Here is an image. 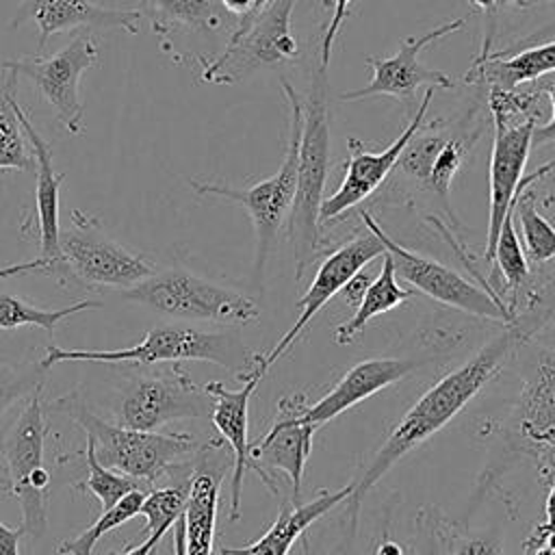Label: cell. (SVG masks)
I'll list each match as a JSON object with an SVG mask.
<instances>
[{"instance_id":"30","label":"cell","mask_w":555,"mask_h":555,"mask_svg":"<svg viewBox=\"0 0 555 555\" xmlns=\"http://www.w3.org/2000/svg\"><path fill=\"white\" fill-rule=\"evenodd\" d=\"M4 80L0 85V169L33 171L35 156L24 128L15 115L17 100V76L4 69Z\"/></svg>"},{"instance_id":"19","label":"cell","mask_w":555,"mask_h":555,"mask_svg":"<svg viewBox=\"0 0 555 555\" xmlns=\"http://www.w3.org/2000/svg\"><path fill=\"white\" fill-rule=\"evenodd\" d=\"M538 119L494 121V139L490 154V208L486 232V260L492 262L494 245L505 217L514 206V197L525 178V165L531 152V137Z\"/></svg>"},{"instance_id":"29","label":"cell","mask_w":555,"mask_h":555,"mask_svg":"<svg viewBox=\"0 0 555 555\" xmlns=\"http://www.w3.org/2000/svg\"><path fill=\"white\" fill-rule=\"evenodd\" d=\"M555 169V158L540 165L535 171L522 178V184L514 197L512 215L518 219L520 225V245L525 249L527 260L531 262H546L555 258V225L538 210L535 193L531 184Z\"/></svg>"},{"instance_id":"8","label":"cell","mask_w":555,"mask_h":555,"mask_svg":"<svg viewBox=\"0 0 555 555\" xmlns=\"http://www.w3.org/2000/svg\"><path fill=\"white\" fill-rule=\"evenodd\" d=\"M41 388L28 395L20 416L11 423L0 440V453L7 468V486L22 509V529L26 535L41 538L48 525L50 473L43 464L46 449V414Z\"/></svg>"},{"instance_id":"32","label":"cell","mask_w":555,"mask_h":555,"mask_svg":"<svg viewBox=\"0 0 555 555\" xmlns=\"http://www.w3.org/2000/svg\"><path fill=\"white\" fill-rule=\"evenodd\" d=\"M145 490H134L130 494H126L121 501H117L111 509H104L85 531H80L76 538H65L59 544V553L61 555H93L95 544L100 542V538L104 533H108L111 529L128 522L132 516H137L141 512L143 499H145Z\"/></svg>"},{"instance_id":"5","label":"cell","mask_w":555,"mask_h":555,"mask_svg":"<svg viewBox=\"0 0 555 555\" xmlns=\"http://www.w3.org/2000/svg\"><path fill=\"white\" fill-rule=\"evenodd\" d=\"M286 104H288V141L284 150V158L280 163V169L247 186V189H234L228 184H217V182H199V180H189L191 189L197 195H212L221 197L234 204H241L254 223L256 232V258H254V273L256 280L262 278L269 254L273 249V243L278 238V232L288 217L293 197H295V186H297V165H299V143H301V124H304V100L299 98L297 89L288 80H280Z\"/></svg>"},{"instance_id":"48","label":"cell","mask_w":555,"mask_h":555,"mask_svg":"<svg viewBox=\"0 0 555 555\" xmlns=\"http://www.w3.org/2000/svg\"><path fill=\"white\" fill-rule=\"evenodd\" d=\"M0 74H7V72H4V69H2V59H0ZM2 80H4V76H2V78H0V85H2Z\"/></svg>"},{"instance_id":"9","label":"cell","mask_w":555,"mask_h":555,"mask_svg":"<svg viewBox=\"0 0 555 555\" xmlns=\"http://www.w3.org/2000/svg\"><path fill=\"white\" fill-rule=\"evenodd\" d=\"M297 0H269L247 24L234 26L225 50L202 59V80L234 85L262 67H275L299 56L291 17Z\"/></svg>"},{"instance_id":"36","label":"cell","mask_w":555,"mask_h":555,"mask_svg":"<svg viewBox=\"0 0 555 555\" xmlns=\"http://www.w3.org/2000/svg\"><path fill=\"white\" fill-rule=\"evenodd\" d=\"M440 533L444 555H503L501 538L494 533L470 531L444 514L440 516Z\"/></svg>"},{"instance_id":"35","label":"cell","mask_w":555,"mask_h":555,"mask_svg":"<svg viewBox=\"0 0 555 555\" xmlns=\"http://www.w3.org/2000/svg\"><path fill=\"white\" fill-rule=\"evenodd\" d=\"M189 481L176 483V486H163V488H152L147 490L141 512L145 516V527L143 533H154L158 529H171L178 516L184 512L186 496H189Z\"/></svg>"},{"instance_id":"11","label":"cell","mask_w":555,"mask_h":555,"mask_svg":"<svg viewBox=\"0 0 555 555\" xmlns=\"http://www.w3.org/2000/svg\"><path fill=\"white\" fill-rule=\"evenodd\" d=\"M100 59L98 41L91 33H78L65 48L50 56L2 59V69L28 78L41 98L56 111V121L69 134L85 132V106L80 100V76Z\"/></svg>"},{"instance_id":"6","label":"cell","mask_w":555,"mask_h":555,"mask_svg":"<svg viewBox=\"0 0 555 555\" xmlns=\"http://www.w3.org/2000/svg\"><path fill=\"white\" fill-rule=\"evenodd\" d=\"M61 269L56 282L61 286L85 288H132L158 269L145 256L113 241L98 217L78 208L69 210V225L59 234Z\"/></svg>"},{"instance_id":"21","label":"cell","mask_w":555,"mask_h":555,"mask_svg":"<svg viewBox=\"0 0 555 555\" xmlns=\"http://www.w3.org/2000/svg\"><path fill=\"white\" fill-rule=\"evenodd\" d=\"M427 360L405 356V358H369L353 364L327 395L319 401L308 403L301 412L304 423L321 427L332 418L340 416L349 408L362 403L364 399L377 395L379 390L397 384L399 379L418 371Z\"/></svg>"},{"instance_id":"42","label":"cell","mask_w":555,"mask_h":555,"mask_svg":"<svg viewBox=\"0 0 555 555\" xmlns=\"http://www.w3.org/2000/svg\"><path fill=\"white\" fill-rule=\"evenodd\" d=\"M371 282H373V275H371L366 269H360V271L343 286V291H340L345 304L351 306V308H356V306L360 304V299L364 297V293H366V288H369Z\"/></svg>"},{"instance_id":"40","label":"cell","mask_w":555,"mask_h":555,"mask_svg":"<svg viewBox=\"0 0 555 555\" xmlns=\"http://www.w3.org/2000/svg\"><path fill=\"white\" fill-rule=\"evenodd\" d=\"M351 2H353V0H334L332 17H330V24H327V28H325V33H323V39H321V67H323V69H327V65H330L334 39L338 37L340 26H343V22H345L347 15H349Z\"/></svg>"},{"instance_id":"1","label":"cell","mask_w":555,"mask_h":555,"mask_svg":"<svg viewBox=\"0 0 555 555\" xmlns=\"http://www.w3.org/2000/svg\"><path fill=\"white\" fill-rule=\"evenodd\" d=\"M533 330L518 319L488 343H483L466 362L442 375L429 386L395 423L382 447L371 462L362 468V475L351 481V494L345 501V514L340 527L358 533V518L362 501L375 488V483L410 451L438 434L451 423L516 356V351L531 340Z\"/></svg>"},{"instance_id":"27","label":"cell","mask_w":555,"mask_h":555,"mask_svg":"<svg viewBox=\"0 0 555 555\" xmlns=\"http://www.w3.org/2000/svg\"><path fill=\"white\" fill-rule=\"evenodd\" d=\"M152 33L167 48L176 33H217L225 26L228 13L217 0H141Z\"/></svg>"},{"instance_id":"24","label":"cell","mask_w":555,"mask_h":555,"mask_svg":"<svg viewBox=\"0 0 555 555\" xmlns=\"http://www.w3.org/2000/svg\"><path fill=\"white\" fill-rule=\"evenodd\" d=\"M221 440L199 447L189 481V496L182 512L186 555H212L217 531V507L225 466L217 462Z\"/></svg>"},{"instance_id":"45","label":"cell","mask_w":555,"mask_h":555,"mask_svg":"<svg viewBox=\"0 0 555 555\" xmlns=\"http://www.w3.org/2000/svg\"><path fill=\"white\" fill-rule=\"evenodd\" d=\"M165 533H167V529H158V531L145 535V540H141L139 544H134L121 553H111V555H152L154 548L158 546V542L165 538Z\"/></svg>"},{"instance_id":"47","label":"cell","mask_w":555,"mask_h":555,"mask_svg":"<svg viewBox=\"0 0 555 555\" xmlns=\"http://www.w3.org/2000/svg\"><path fill=\"white\" fill-rule=\"evenodd\" d=\"M173 555H186V546H184V518H182V514L173 522Z\"/></svg>"},{"instance_id":"4","label":"cell","mask_w":555,"mask_h":555,"mask_svg":"<svg viewBox=\"0 0 555 555\" xmlns=\"http://www.w3.org/2000/svg\"><path fill=\"white\" fill-rule=\"evenodd\" d=\"M52 410L67 414L85 429V436L93 440L95 457L102 466L145 486H152L171 468L180 466L184 457L199 451L197 440L186 431H137L106 423L93 414L76 392L59 397Z\"/></svg>"},{"instance_id":"33","label":"cell","mask_w":555,"mask_h":555,"mask_svg":"<svg viewBox=\"0 0 555 555\" xmlns=\"http://www.w3.org/2000/svg\"><path fill=\"white\" fill-rule=\"evenodd\" d=\"M85 462H87L89 475H87L85 481L76 483V488L82 490V492H91L100 501L102 512L111 509L117 501H121L126 494H130L134 490H150V486L102 466L95 457V447H93L91 438H87Z\"/></svg>"},{"instance_id":"22","label":"cell","mask_w":555,"mask_h":555,"mask_svg":"<svg viewBox=\"0 0 555 555\" xmlns=\"http://www.w3.org/2000/svg\"><path fill=\"white\" fill-rule=\"evenodd\" d=\"M143 13L134 9H104L91 0H24L22 13L11 22L17 26L24 20H35L39 30V50L56 33H72L89 28L104 30H126L130 35L139 33Z\"/></svg>"},{"instance_id":"3","label":"cell","mask_w":555,"mask_h":555,"mask_svg":"<svg viewBox=\"0 0 555 555\" xmlns=\"http://www.w3.org/2000/svg\"><path fill=\"white\" fill-rule=\"evenodd\" d=\"M330 169V119H327V80L319 65L310 78V91L304 102V124L299 143L297 186L286 217V234L295 258L297 282L317 258L321 234V202Z\"/></svg>"},{"instance_id":"16","label":"cell","mask_w":555,"mask_h":555,"mask_svg":"<svg viewBox=\"0 0 555 555\" xmlns=\"http://www.w3.org/2000/svg\"><path fill=\"white\" fill-rule=\"evenodd\" d=\"M464 24H466V17H457V20L434 26L431 30H427L421 37L401 39L399 50L392 56H386V59L366 56V65L373 69V76H371L369 85H364L360 89H353V91H345V93L338 95V100L340 102H353V100H364V98H373V95H390V98H397V100H414V95L421 87L455 89L457 85L449 74L423 65L418 61V54L429 43L462 30Z\"/></svg>"},{"instance_id":"17","label":"cell","mask_w":555,"mask_h":555,"mask_svg":"<svg viewBox=\"0 0 555 555\" xmlns=\"http://www.w3.org/2000/svg\"><path fill=\"white\" fill-rule=\"evenodd\" d=\"M431 100H434V87H429L425 91L423 102L418 104L416 113L410 117L408 126L399 132V137L379 152L366 150L364 143L353 137L347 139L349 156L345 160V176H343L338 189L321 202V225L327 221L340 219L345 212H349L351 208L362 204L369 195H373L386 182V178L397 167L408 141L423 126V119L429 111Z\"/></svg>"},{"instance_id":"14","label":"cell","mask_w":555,"mask_h":555,"mask_svg":"<svg viewBox=\"0 0 555 555\" xmlns=\"http://www.w3.org/2000/svg\"><path fill=\"white\" fill-rule=\"evenodd\" d=\"M438 126L440 121L421 126L408 141L405 150L401 152L397 167L418 189L434 193L442 202L451 223H457L449 206V191L473 143L481 137L483 124L473 126L466 119L462 128H438Z\"/></svg>"},{"instance_id":"13","label":"cell","mask_w":555,"mask_h":555,"mask_svg":"<svg viewBox=\"0 0 555 555\" xmlns=\"http://www.w3.org/2000/svg\"><path fill=\"white\" fill-rule=\"evenodd\" d=\"M308 408L306 392H291L280 397L278 414L271 427L262 434V438L249 447L251 470L262 479L273 496H280L278 481L273 477L275 470L284 473L291 481L288 501L301 503V481L306 462L312 451V438L317 427L304 423L301 412Z\"/></svg>"},{"instance_id":"26","label":"cell","mask_w":555,"mask_h":555,"mask_svg":"<svg viewBox=\"0 0 555 555\" xmlns=\"http://www.w3.org/2000/svg\"><path fill=\"white\" fill-rule=\"evenodd\" d=\"M555 72V39L540 43L527 50H520L512 56L486 54L475 56L464 82L468 85H488V89L514 91L529 82L542 80Z\"/></svg>"},{"instance_id":"25","label":"cell","mask_w":555,"mask_h":555,"mask_svg":"<svg viewBox=\"0 0 555 555\" xmlns=\"http://www.w3.org/2000/svg\"><path fill=\"white\" fill-rule=\"evenodd\" d=\"M351 494V483L340 490H321L312 501H301L299 505L286 501L271 527L254 542L238 548H221V555H288L293 544L325 514L345 503Z\"/></svg>"},{"instance_id":"18","label":"cell","mask_w":555,"mask_h":555,"mask_svg":"<svg viewBox=\"0 0 555 555\" xmlns=\"http://www.w3.org/2000/svg\"><path fill=\"white\" fill-rule=\"evenodd\" d=\"M386 254L384 245L379 243V238L366 230V234L353 236L347 243H343L340 247H336L334 251H330L325 256V260L319 264L308 291L304 293V297L297 301L299 306V314L297 321L291 325V330L278 340V345L262 353L267 369H271L301 336V332L306 330V325L312 321V317L325 308V304L338 295L343 291V286L360 271L364 269L371 260L382 258Z\"/></svg>"},{"instance_id":"41","label":"cell","mask_w":555,"mask_h":555,"mask_svg":"<svg viewBox=\"0 0 555 555\" xmlns=\"http://www.w3.org/2000/svg\"><path fill=\"white\" fill-rule=\"evenodd\" d=\"M544 80V78H542ZM542 93H546L548 102H551V108H553V115L546 124L542 126H535L533 128V137H531V147H538L542 143H555V72L548 74V78L544 82H540L538 87Z\"/></svg>"},{"instance_id":"28","label":"cell","mask_w":555,"mask_h":555,"mask_svg":"<svg viewBox=\"0 0 555 555\" xmlns=\"http://www.w3.org/2000/svg\"><path fill=\"white\" fill-rule=\"evenodd\" d=\"M414 295H416L414 288L399 286L395 262L388 254H384L382 256V269L373 278V282L369 284L364 297L356 306V312L334 330V343L336 345L353 343L375 317L395 310L397 306L412 299Z\"/></svg>"},{"instance_id":"34","label":"cell","mask_w":555,"mask_h":555,"mask_svg":"<svg viewBox=\"0 0 555 555\" xmlns=\"http://www.w3.org/2000/svg\"><path fill=\"white\" fill-rule=\"evenodd\" d=\"M492 262H496V267H499V271H501V275L505 280V286L512 293L509 310L514 312L516 293L529 280V260H527L525 249L520 245V236L516 234L512 210H509V215L505 217V221L501 225V232H499V238H496V245H494Z\"/></svg>"},{"instance_id":"37","label":"cell","mask_w":555,"mask_h":555,"mask_svg":"<svg viewBox=\"0 0 555 555\" xmlns=\"http://www.w3.org/2000/svg\"><path fill=\"white\" fill-rule=\"evenodd\" d=\"M41 364H15L0 358V414L35 388L43 386Z\"/></svg>"},{"instance_id":"12","label":"cell","mask_w":555,"mask_h":555,"mask_svg":"<svg viewBox=\"0 0 555 555\" xmlns=\"http://www.w3.org/2000/svg\"><path fill=\"white\" fill-rule=\"evenodd\" d=\"M210 410L212 399L204 388L180 364H173L165 371L137 375L126 386L117 408V425L137 431H156L171 421L210 416Z\"/></svg>"},{"instance_id":"2","label":"cell","mask_w":555,"mask_h":555,"mask_svg":"<svg viewBox=\"0 0 555 555\" xmlns=\"http://www.w3.org/2000/svg\"><path fill=\"white\" fill-rule=\"evenodd\" d=\"M98 362V364H158V362H184L199 360L212 362L230 371L241 382L247 379L262 362L260 351H251L243 338L232 330H199L182 323L156 325L145 332L143 340L111 351L95 349H63L56 345L46 347V356L39 362L46 371L59 362Z\"/></svg>"},{"instance_id":"39","label":"cell","mask_w":555,"mask_h":555,"mask_svg":"<svg viewBox=\"0 0 555 555\" xmlns=\"http://www.w3.org/2000/svg\"><path fill=\"white\" fill-rule=\"evenodd\" d=\"M470 9L483 13L486 17V37H483V46L481 52L477 56H486L490 54V41H492V33H494V20L503 9H509L514 4H527V0H468Z\"/></svg>"},{"instance_id":"38","label":"cell","mask_w":555,"mask_h":555,"mask_svg":"<svg viewBox=\"0 0 555 555\" xmlns=\"http://www.w3.org/2000/svg\"><path fill=\"white\" fill-rule=\"evenodd\" d=\"M442 512L436 507H421L414 518V535L408 544V555H444L440 533Z\"/></svg>"},{"instance_id":"23","label":"cell","mask_w":555,"mask_h":555,"mask_svg":"<svg viewBox=\"0 0 555 555\" xmlns=\"http://www.w3.org/2000/svg\"><path fill=\"white\" fill-rule=\"evenodd\" d=\"M15 115L24 128V134L30 143L35 156V173H37V189H35V212H37V241H39V258L46 262V275L56 278L61 269V249H59V234H61V204L59 191L65 173H56L52 167V147L50 143L35 130L33 121L28 119L26 111L15 100Z\"/></svg>"},{"instance_id":"43","label":"cell","mask_w":555,"mask_h":555,"mask_svg":"<svg viewBox=\"0 0 555 555\" xmlns=\"http://www.w3.org/2000/svg\"><path fill=\"white\" fill-rule=\"evenodd\" d=\"M22 535H24L22 527H7L0 520V555H20Z\"/></svg>"},{"instance_id":"15","label":"cell","mask_w":555,"mask_h":555,"mask_svg":"<svg viewBox=\"0 0 555 555\" xmlns=\"http://www.w3.org/2000/svg\"><path fill=\"white\" fill-rule=\"evenodd\" d=\"M520 379L507 436L535 462L555 457V347H533L520 360Z\"/></svg>"},{"instance_id":"46","label":"cell","mask_w":555,"mask_h":555,"mask_svg":"<svg viewBox=\"0 0 555 555\" xmlns=\"http://www.w3.org/2000/svg\"><path fill=\"white\" fill-rule=\"evenodd\" d=\"M353 540H356V531H349V529L340 527V538H338V542L332 546V551L327 555H349V551L353 546Z\"/></svg>"},{"instance_id":"44","label":"cell","mask_w":555,"mask_h":555,"mask_svg":"<svg viewBox=\"0 0 555 555\" xmlns=\"http://www.w3.org/2000/svg\"><path fill=\"white\" fill-rule=\"evenodd\" d=\"M26 273H43L46 275V262L41 258H35V260L0 267V280L13 278V275H26Z\"/></svg>"},{"instance_id":"49","label":"cell","mask_w":555,"mask_h":555,"mask_svg":"<svg viewBox=\"0 0 555 555\" xmlns=\"http://www.w3.org/2000/svg\"><path fill=\"white\" fill-rule=\"evenodd\" d=\"M267 2H269V0H258V7H260V9H262V7H264V4H267Z\"/></svg>"},{"instance_id":"20","label":"cell","mask_w":555,"mask_h":555,"mask_svg":"<svg viewBox=\"0 0 555 555\" xmlns=\"http://www.w3.org/2000/svg\"><path fill=\"white\" fill-rule=\"evenodd\" d=\"M264 358L258 364V369L243 379V386L236 390H230L223 382H206L202 388L212 399L210 421L215 429L219 431L221 440L228 442L232 453V483H230V512L228 520L236 522L241 518V492H243V479L245 473L251 468V455H249V399L260 384V379L267 373Z\"/></svg>"},{"instance_id":"10","label":"cell","mask_w":555,"mask_h":555,"mask_svg":"<svg viewBox=\"0 0 555 555\" xmlns=\"http://www.w3.org/2000/svg\"><path fill=\"white\" fill-rule=\"evenodd\" d=\"M360 217H362L366 230L379 238L386 254L392 258L397 278L412 284L416 293H423V295L431 297L434 301L444 304L449 308H455V310H462L473 317L488 319V321H499L503 325H512L516 321V317L512 314L507 304L496 293L481 288V284L468 282L464 275H460L449 264H442L436 258L423 256V254L397 243L371 217V212L362 210Z\"/></svg>"},{"instance_id":"31","label":"cell","mask_w":555,"mask_h":555,"mask_svg":"<svg viewBox=\"0 0 555 555\" xmlns=\"http://www.w3.org/2000/svg\"><path fill=\"white\" fill-rule=\"evenodd\" d=\"M102 308L100 301H91V299H80L76 304H69L65 308H56V310H48V308H37L15 295L2 293L0 291V330H15V327H24V325H35L46 330L50 336L54 334L56 325L82 310H95Z\"/></svg>"},{"instance_id":"7","label":"cell","mask_w":555,"mask_h":555,"mask_svg":"<svg viewBox=\"0 0 555 555\" xmlns=\"http://www.w3.org/2000/svg\"><path fill=\"white\" fill-rule=\"evenodd\" d=\"M121 297L173 319L221 325H247L260 314L258 304L251 297L180 267L156 271L132 288L121 291Z\"/></svg>"}]
</instances>
